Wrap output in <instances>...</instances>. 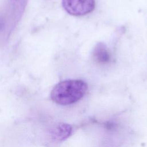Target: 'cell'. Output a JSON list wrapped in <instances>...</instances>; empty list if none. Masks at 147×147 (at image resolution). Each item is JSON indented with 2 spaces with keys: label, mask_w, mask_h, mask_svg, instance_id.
I'll return each mask as SVG.
<instances>
[{
  "label": "cell",
  "mask_w": 147,
  "mask_h": 147,
  "mask_svg": "<svg viewBox=\"0 0 147 147\" xmlns=\"http://www.w3.org/2000/svg\"><path fill=\"white\" fill-rule=\"evenodd\" d=\"M94 57L100 64H106L110 60V55L106 45L99 42L96 45L94 49Z\"/></svg>",
  "instance_id": "277c9868"
},
{
  "label": "cell",
  "mask_w": 147,
  "mask_h": 147,
  "mask_svg": "<svg viewBox=\"0 0 147 147\" xmlns=\"http://www.w3.org/2000/svg\"><path fill=\"white\" fill-rule=\"evenodd\" d=\"M87 88V83L82 80H65L59 82L53 88L51 98L57 104L68 105L81 99Z\"/></svg>",
  "instance_id": "6da1fadb"
},
{
  "label": "cell",
  "mask_w": 147,
  "mask_h": 147,
  "mask_svg": "<svg viewBox=\"0 0 147 147\" xmlns=\"http://www.w3.org/2000/svg\"><path fill=\"white\" fill-rule=\"evenodd\" d=\"M65 10L71 15L81 16L91 12L95 8V0H62Z\"/></svg>",
  "instance_id": "7a4b0ae2"
},
{
  "label": "cell",
  "mask_w": 147,
  "mask_h": 147,
  "mask_svg": "<svg viewBox=\"0 0 147 147\" xmlns=\"http://www.w3.org/2000/svg\"><path fill=\"white\" fill-rule=\"evenodd\" d=\"M72 132V127L67 123H60L54 127L51 134L52 138L57 141H63L67 138Z\"/></svg>",
  "instance_id": "3957f363"
}]
</instances>
